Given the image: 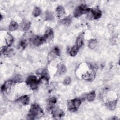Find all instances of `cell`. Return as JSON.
<instances>
[{"mask_svg": "<svg viewBox=\"0 0 120 120\" xmlns=\"http://www.w3.org/2000/svg\"><path fill=\"white\" fill-rule=\"evenodd\" d=\"M44 115V112L42 108L37 104L32 105L28 115L29 119H38Z\"/></svg>", "mask_w": 120, "mask_h": 120, "instance_id": "1", "label": "cell"}, {"mask_svg": "<svg viewBox=\"0 0 120 120\" xmlns=\"http://www.w3.org/2000/svg\"><path fill=\"white\" fill-rule=\"evenodd\" d=\"M39 80L34 75L29 76L26 80V83L27 85L31 90H35L38 87Z\"/></svg>", "mask_w": 120, "mask_h": 120, "instance_id": "2", "label": "cell"}, {"mask_svg": "<svg viewBox=\"0 0 120 120\" xmlns=\"http://www.w3.org/2000/svg\"><path fill=\"white\" fill-rule=\"evenodd\" d=\"M90 8H88L84 5H81L77 7L74 12V15L75 17H79L83 14H87L90 10Z\"/></svg>", "mask_w": 120, "mask_h": 120, "instance_id": "3", "label": "cell"}, {"mask_svg": "<svg viewBox=\"0 0 120 120\" xmlns=\"http://www.w3.org/2000/svg\"><path fill=\"white\" fill-rule=\"evenodd\" d=\"M15 82L13 81V80H8L6 81L3 85L1 87V90L3 92L5 91L7 93H9L11 90L13 89Z\"/></svg>", "mask_w": 120, "mask_h": 120, "instance_id": "4", "label": "cell"}, {"mask_svg": "<svg viewBox=\"0 0 120 120\" xmlns=\"http://www.w3.org/2000/svg\"><path fill=\"white\" fill-rule=\"evenodd\" d=\"M44 38L45 41L50 42L52 41L54 37V33L51 28H48L44 35Z\"/></svg>", "mask_w": 120, "mask_h": 120, "instance_id": "5", "label": "cell"}, {"mask_svg": "<svg viewBox=\"0 0 120 120\" xmlns=\"http://www.w3.org/2000/svg\"><path fill=\"white\" fill-rule=\"evenodd\" d=\"M52 116L56 118H61L64 115V112L62 110L60 109L59 107L54 106L51 110Z\"/></svg>", "mask_w": 120, "mask_h": 120, "instance_id": "6", "label": "cell"}, {"mask_svg": "<svg viewBox=\"0 0 120 120\" xmlns=\"http://www.w3.org/2000/svg\"><path fill=\"white\" fill-rule=\"evenodd\" d=\"M60 50L58 47H55L54 49L48 55V60L51 61L60 55Z\"/></svg>", "mask_w": 120, "mask_h": 120, "instance_id": "7", "label": "cell"}, {"mask_svg": "<svg viewBox=\"0 0 120 120\" xmlns=\"http://www.w3.org/2000/svg\"><path fill=\"white\" fill-rule=\"evenodd\" d=\"M56 15L60 19H63L65 15V11L64 8L61 6H59L56 9Z\"/></svg>", "mask_w": 120, "mask_h": 120, "instance_id": "8", "label": "cell"}, {"mask_svg": "<svg viewBox=\"0 0 120 120\" xmlns=\"http://www.w3.org/2000/svg\"><path fill=\"white\" fill-rule=\"evenodd\" d=\"M16 101L22 104V105H27L29 103L30 98L27 95H25L20 97L18 98H17L16 100Z\"/></svg>", "mask_w": 120, "mask_h": 120, "instance_id": "9", "label": "cell"}, {"mask_svg": "<svg viewBox=\"0 0 120 120\" xmlns=\"http://www.w3.org/2000/svg\"><path fill=\"white\" fill-rule=\"evenodd\" d=\"M90 13L92 19H97L100 18L102 16V12L99 9H90Z\"/></svg>", "mask_w": 120, "mask_h": 120, "instance_id": "10", "label": "cell"}, {"mask_svg": "<svg viewBox=\"0 0 120 120\" xmlns=\"http://www.w3.org/2000/svg\"><path fill=\"white\" fill-rule=\"evenodd\" d=\"M57 102V99L55 97L50 98L47 100V109L49 111H51L52 109L55 106V104Z\"/></svg>", "mask_w": 120, "mask_h": 120, "instance_id": "11", "label": "cell"}, {"mask_svg": "<svg viewBox=\"0 0 120 120\" xmlns=\"http://www.w3.org/2000/svg\"><path fill=\"white\" fill-rule=\"evenodd\" d=\"M45 42L44 37L36 36L33 40V43L36 46H38L43 44Z\"/></svg>", "mask_w": 120, "mask_h": 120, "instance_id": "12", "label": "cell"}, {"mask_svg": "<svg viewBox=\"0 0 120 120\" xmlns=\"http://www.w3.org/2000/svg\"><path fill=\"white\" fill-rule=\"evenodd\" d=\"M3 54L7 57H11L14 54V50L9 46L5 47L2 51Z\"/></svg>", "mask_w": 120, "mask_h": 120, "instance_id": "13", "label": "cell"}, {"mask_svg": "<svg viewBox=\"0 0 120 120\" xmlns=\"http://www.w3.org/2000/svg\"><path fill=\"white\" fill-rule=\"evenodd\" d=\"M5 42L8 46H10L14 41V38L12 35L9 33H7L5 37Z\"/></svg>", "mask_w": 120, "mask_h": 120, "instance_id": "14", "label": "cell"}, {"mask_svg": "<svg viewBox=\"0 0 120 120\" xmlns=\"http://www.w3.org/2000/svg\"><path fill=\"white\" fill-rule=\"evenodd\" d=\"M30 25H31V23L30 21L28 20H24L22 22L21 24V27L22 30H23L26 31L30 28Z\"/></svg>", "mask_w": 120, "mask_h": 120, "instance_id": "15", "label": "cell"}, {"mask_svg": "<svg viewBox=\"0 0 120 120\" xmlns=\"http://www.w3.org/2000/svg\"><path fill=\"white\" fill-rule=\"evenodd\" d=\"M117 105V100H112L110 101H108L106 103V107L111 110H113Z\"/></svg>", "mask_w": 120, "mask_h": 120, "instance_id": "16", "label": "cell"}, {"mask_svg": "<svg viewBox=\"0 0 120 120\" xmlns=\"http://www.w3.org/2000/svg\"><path fill=\"white\" fill-rule=\"evenodd\" d=\"M83 43V37L82 34H80L77 38L76 40V46L78 48L82 47Z\"/></svg>", "mask_w": 120, "mask_h": 120, "instance_id": "17", "label": "cell"}, {"mask_svg": "<svg viewBox=\"0 0 120 120\" xmlns=\"http://www.w3.org/2000/svg\"><path fill=\"white\" fill-rule=\"evenodd\" d=\"M71 22H72V17L70 16L64 17L61 21V23L65 26H69L71 24Z\"/></svg>", "mask_w": 120, "mask_h": 120, "instance_id": "18", "label": "cell"}, {"mask_svg": "<svg viewBox=\"0 0 120 120\" xmlns=\"http://www.w3.org/2000/svg\"><path fill=\"white\" fill-rule=\"evenodd\" d=\"M18 28V25L15 21H12L8 26V30L9 31H13L17 30Z\"/></svg>", "mask_w": 120, "mask_h": 120, "instance_id": "19", "label": "cell"}, {"mask_svg": "<svg viewBox=\"0 0 120 120\" xmlns=\"http://www.w3.org/2000/svg\"><path fill=\"white\" fill-rule=\"evenodd\" d=\"M78 51H79V48H78L76 45H75L73 47H72L70 49L69 52V54L71 56L74 57L77 54Z\"/></svg>", "mask_w": 120, "mask_h": 120, "instance_id": "20", "label": "cell"}, {"mask_svg": "<svg viewBox=\"0 0 120 120\" xmlns=\"http://www.w3.org/2000/svg\"><path fill=\"white\" fill-rule=\"evenodd\" d=\"M27 45V43L25 40H22L19 42L18 48L20 51H22L26 47Z\"/></svg>", "mask_w": 120, "mask_h": 120, "instance_id": "21", "label": "cell"}, {"mask_svg": "<svg viewBox=\"0 0 120 120\" xmlns=\"http://www.w3.org/2000/svg\"><path fill=\"white\" fill-rule=\"evenodd\" d=\"M95 97L96 94L95 91H91L87 94L86 98L88 101H92L95 99Z\"/></svg>", "mask_w": 120, "mask_h": 120, "instance_id": "22", "label": "cell"}, {"mask_svg": "<svg viewBox=\"0 0 120 120\" xmlns=\"http://www.w3.org/2000/svg\"><path fill=\"white\" fill-rule=\"evenodd\" d=\"M41 12V9L38 7H36L34 8L33 12H32V15L34 17H38V16Z\"/></svg>", "mask_w": 120, "mask_h": 120, "instance_id": "23", "label": "cell"}, {"mask_svg": "<svg viewBox=\"0 0 120 120\" xmlns=\"http://www.w3.org/2000/svg\"><path fill=\"white\" fill-rule=\"evenodd\" d=\"M97 45V41L95 39H91L89 41L88 43V46L90 49L95 48Z\"/></svg>", "mask_w": 120, "mask_h": 120, "instance_id": "24", "label": "cell"}, {"mask_svg": "<svg viewBox=\"0 0 120 120\" xmlns=\"http://www.w3.org/2000/svg\"><path fill=\"white\" fill-rule=\"evenodd\" d=\"M72 100H73V105H74L75 109H77L78 108H79V107L80 106V105L82 104L81 100L79 98H75Z\"/></svg>", "mask_w": 120, "mask_h": 120, "instance_id": "25", "label": "cell"}, {"mask_svg": "<svg viewBox=\"0 0 120 120\" xmlns=\"http://www.w3.org/2000/svg\"><path fill=\"white\" fill-rule=\"evenodd\" d=\"M67 71V69H66V66L62 64L61 65L58 69V73L59 74V75H62L63 74H65L66 72Z\"/></svg>", "mask_w": 120, "mask_h": 120, "instance_id": "26", "label": "cell"}, {"mask_svg": "<svg viewBox=\"0 0 120 120\" xmlns=\"http://www.w3.org/2000/svg\"><path fill=\"white\" fill-rule=\"evenodd\" d=\"M68 110L71 111H75L76 110L74 105H73L72 100L68 101Z\"/></svg>", "mask_w": 120, "mask_h": 120, "instance_id": "27", "label": "cell"}, {"mask_svg": "<svg viewBox=\"0 0 120 120\" xmlns=\"http://www.w3.org/2000/svg\"><path fill=\"white\" fill-rule=\"evenodd\" d=\"M63 83L65 85H69L71 83V78L69 76L66 77L63 81Z\"/></svg>", "mask_w": 120, "mask_h": 120, "instance_id": "28", "label": "cell"}, {"mask_svg": "<svg viewBox=\"0 0 120 120\" xmlns=\"http://www.w3.org/2000/svg\"><path fill=\"white\" fill-rule=\"evenodd\" d=\"M53 15L50 12H48L45 14V19L46 20L50 21L53 19Z\"/></svg>", "mask_w": 120, "mask_h": 120, "instance_id": "29", "label": "cell"}]
</instances>
